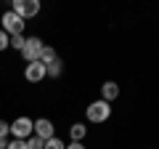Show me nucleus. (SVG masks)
Instances as JSON below:
<instances>
[{"instance_id":"1","label":"nucleus","mask_w":159,"mask_h":149,"mask_svg":"<svg viewBox=\"0 0 159 149\" xmlns=\"http://www.w3.org/2000/svg\"><path fill=\"white\" fill-rule=\"evenodd\" d=\"M109 117H111V104L101 101V99H96V101H90L85 107V120L93 123V125H103Z\"/></svg>"},{"instance_id":"2","label":"nucleus","mask_w":159,"mask_h":149,"mask_svg":"<svg viewBox=\"0 0 159 149\" xmlns=\"http://www.w3.org/2000/svg\"><path fill=\"white\" fill-rule=\"evenodd\" d=\"M0 29H3L8 37H16V35H24V29H27V22H24L21 16H16V13L8 8V11L0 16Z\"/></svg>"},{"instance_id":"3","label":"nucleus","mask_w":159,"mask_h":149,"mask_svg":"<svg viewBox=\"0 0 159 149\" xmlns=\"http://www.w3.org/2000/svg\"><path fill=\"white\" fill-rule=\"evenodd\" d=\"M43 48H45V43L40 40L37 35H29L27 43H24V48H21V59H24V64L40 61V53H43Z\"/></svg>"},{"instance_id":"4","label":"nucleus","mask_w":159,"mask_h":149,"mask_svg":"<svg viewBox=\"0 0 159 149\" xmlns=\"http://www.w3.org/2000/svg\"><path fill=\"white\" fill-rule=\"evenodd\" d=\"M11 136L19 138V141H27L29 136H34V120L32 117H16V120L11 123Z\"/></svg>"},{"instance_id":"5","label":"nucleus","mask_w":159,"mask_h":149,"mask_svg":"<svg viewBox=\"0 0 159 149\" xmlns=\"http://www.w3.org/2000/svg\"><path fill=\"white\" fill-rule=\"evenodd\" d=\"M11 11L16 13V16H21L24 22H29V19H34L40 13V0H13Z\"/></svg>"},{"instance_id":"6","label":"nucleus","mask_w":159,"mask_h":149,"mask_svg":"<svg viewBox=\"0 0 159 149\" xmlns=\"http://www.w3.org/2000/svg\"><path fill=\"white\" fill-rule=\"evenodd\" d=\"M45 77H48L45 64L32 61V64H27V67H24V80H27V83H43Z\"/></svg>"},{"instance_id":"7","label":"nucleus","mask_w":159,"mask_h":149,"mask_svg":"<svg viewBox=\"0 0 159 149\" xmlns=\"http://www.w3.org/2000/svg\"><path fill=\"white\" fill-rule=\"evenodd\" d=\"M34 136L43 138V141L53 138V136H56V125H53V120H48V117H40V120H34Z\"/></svg>"},{"instance_id":"8","label":"nucleus","mask_w":159,"mask_h":149,"mask_svg":"<svg viewBox=\"0 0 159 149\" xmlns=\"http://www.w3.org/2000/svg\"><path fill=\"white\" fill-rule=\"evenodd\" d=\"M117 99H119V83L106 80V83L101 85V101L111 104V101H117Z\"/></svg>"},{"instance_id":"9","label":"nucleus","mask_w":159,"mask_h":149,"mask_svg":"<svg viewBox=\"0 0 159 149\" xmlns=\"http://www.w3.org/2000/svg\"><path fill=\"white\" fill-rule=\"evenodd\" d=\"M85 136H88L85 123H72L69 125V141H85Z\"/></svg>"},{"instance_id":"10","label":"nucleus","mask_w":159,"mask_h":149,"mask_svg":"<svg viewBox=\"0 0 159 149\" xmlns=\"http://www.w3.org/2000/svg\"><path fill=\"white\" fill-rule=\"evenodd\" d=\"M56 59H58V53H56V48H53V46L43 48V53H40V64H45V67H48V64H53Z\"/></svg>"},{"instance_id":"11","label":"nucleus","mask_w":159,"mask_h":149,"mask_svg":"<svg viewBox=\"0 0 159 149\" xmlns=\"http://www.w3.org/2000/svg\"><path fill=\"white\" fill-rule=\"evenodd\" d=\"M45 72H48V77H61V72H64V61H61V59H56L53 64H48V67H45Z\"/></svg>"},{"instance_id":"12","label":"nucleus","mask_w":159,"mask_h":149,"mask_svg":"<svg viewBox=\"0 0 159 149\" xmlns=\"http://www.w3.org/2000/svg\"><path fill=\"white\" fill-rule=\"evenodd\" d=\"M43 149H66V141L58 138V136H53V138H48V141H45V147H43Z\"/></svg>"},{"instance_id":"13","label":"nucleus","mask_w":159,"mask_h":149,"mask_svg":"<svg viewBox=\"0 0 159 149\" xmlns=\"http://www.w3.org/2000/svg\"><path fill=\"white\" fill-rule=\"evenodd\" d=\"M24 43H27V37H24V35H16V37H11V46H8V48H13V51H19V53H21Z\"/></svg>"},{"instance_id":"14","label":"nucleus","mask_w":159,"mask_h":149,"mask_svg":"<svg viewBox=\"0 0 159 149\" xmlns=\"http://www.w3.org/2000/svg\"><path fill=\"white\" fill-rule=\"evenodd\" d=\"M43 147H45L43 138H37V136H29L27 138V149H43Z\"/></svg>"},{"instance_id":"15","label":"nucleus","mask_w":159,"mask_h":149,"mask_svg":"<svg viewBox=\"0 0 159 149\" xmlns=\"http://www.w3.org/2000/svg\"><path fill=\"white\" fill-rule=\"evenodd\" d=\"M8 136H11V123H6L0 117V138H8Z\"/></svg>"},{"instance_id":"16","label":"nucleus","mask_w":159,"mask_h":149,"mask_svg":"<svg viewBox=\"0 0 159 149\" xmlns=\"http://www.w3.org/2000/svg\"><path fill=\"white\" fill-rule=\"evenodd\" d=\"M8 46H11V37L0 29V51H8Z\"/></svg>"},{"instance_id":"17","label":"nucleus","mask_w":159,"mask_h":149,"mask_svg":"<svg viewBox=\"0 0 159 149\" xmlns=\"http://www.w3.org/2000/svg\"><path fill=\"white\" fill-rule=\"evenodd\" d=\"M6 149H27V141H19V138H11Z\"/></svg>"},{"instance_id":"18","label":"nucleus","mask_w":159,"mask_h":149,"mask_svg":"<svg viewBox=\"0 0 159 149\" xmlns=\"http://www.w3.org/2000/svg\"><path fill=\"white\" fill-rule=\"evenodd\" d=\"M66 149H88V147H85V141H69Z\"/></svg>"},{"instance_id":"19","label":"nucleus","mask_w":159,"mask_h":149,"mask_svg":"<svg viewBox=\"0 0 159 149\" xmlns=\"http://www.w3.org/2000/svg\"><path fill=\"white\" fill-rule=\"evenodd\" d=\"M8 147V138H0V149H6Z\"/></svg>"}]
</instances>
